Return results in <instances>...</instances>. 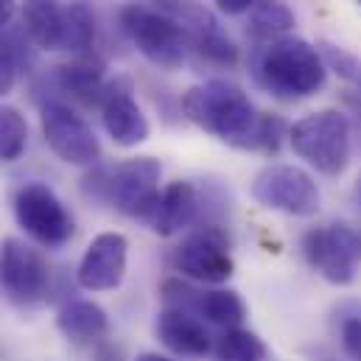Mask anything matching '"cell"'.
I'll return each instance as SVG.
<instances>
[{"instance_id": "1", "label": "cell", "mask_w": 361, "mask_h": 361, "mask_svg": "<svg viewBox=\"0 0 361 361\" xmlns=\"http://www.w3.org/2000/svg\"><path fill=\"white\" fill-rule=\"evenodd\" d=\"M250 71L264 90L283 101L311 98L325 87L328 79V68L319 56V48L291 34L261 42L250 56Z\"/></svg>"}, {"instance_id": "2", "label": "cell", "mask_w": 361, "mask_h": 361, "mask_svg": "<svg viewBox=\"0 0 361 361\" xmlns=\"http://www.w3.org/2000/svg\"><path fill=\"white\" fill-rule=\"evenodd\" d=\"M182 112L190 123L227 146L252 152L261 112L250 95L227 79H210L182 95Z\"/></svg>"}, {"instance_id": "3", "label": "cell", "mask_w": 361, "mask_h": 361, "mask_svg": "<svg viewBox=\"0 0 361 361\" xmlns=\"http://www.w3.org/2000/svg\"><path fill=\"white\" fill-rule=\"evenodd\" d=\"M288 143L311 169L339 177L350 163V121L339 109L311 112L288 129Z\"/></svg>"}, {"instance_id": "4", "label": "cell", "mask_w": 361, "mask_h": 361, "mask_svg": "<svg viewBox=\"0 0 361 361\" xmlns=\"http://www.w3.org/2000/svg\"><path fill=\"white\" fill-rule=\"evenodd\" d=\"M92 180L98 199H106L123 216L149 221L163 193L160 190L163 163L154 157H132L118 163L115 169L95 171Z\"/></svg>"}, {"instance_id": "5", "label": "cell", "mask_w": 361, "mask_h": 361, "mask_svg": "<svg viewBox=\"0 0 361 361\" xmlns=\"http://www.w3.org/2000/svg\"><path fill=\"white\" fill-rule=\"evenodd\" d=\"M118 20H121V28L129 37V42L152 65H157L163 71H177L188 59L190 42H188L185 31L169 14L154 8L149 0L146 3H126L121 8Z\"/></svg>"}, {"instance_id": "6", "label": "cell", "mask_w": 361, "mask_h": 361, "mask_svg": "<svg viewBox=\"0 0 361 361\" xmlns=\"http://www.w3.org/2000/svg\"><path fill=\"white\" fill-rule=\"evenodd\" d=\"M14 219L31 241L48 250L65 247L76 233L73 216L45 182H25L14 193Z\"/></svg>"}, {"instance_id": "7", "label": "cell", "mask_w": 361, "mask_h": 361, "mask_svg": "<svg viewBox=\"0 0 361 361\" xmlns=\"http://www.w3.org/2000/svg\"><path fill=\"white\" fill-rule=\"evenodd\" d=\"M39 126L48 149L68 166L90 169L101 160V140L92 126L65 101L48 98L39 106Z\"/></svg>"}, {"instance_id": "8", "label": "cell", "mask_w": 361, "mask_h": 361, "mask_svg": "<svg viewBox=\"0 0 361 361\" xmlns=\"http://www.w3.org/2000/svg\"><path fill=\"white\" fill-rule=\"evenodd\" d=\"M252 199L269 210L308 219L319 210V188L308 171L288 163H269L252 180Z\"/></svg>"}, {"instance_id": "9", "label": "cell", "mask_w": 361, "mask_h": 361, "mask_svg": "<svg viewBox=\"0 0 361 361\" xmlns=\"http://www.w3.org/2000/svg\"><path fill=\"white\" fill-rule=\"evenodd\" d=\"M51 291V269L39 250L8 235L0 241V294L14 305H39Z\"/></svg>"}, {"instance_id": "10", "label": "cell", "mask_w": 361, "mask_h": 361, "mask_svg": "<svg viewBox=\"0 0 361 361\" xmlns=\"http://www.w3.org/2000/svg\"><path fill=\"white\" fill-rule=\"evenodd\" d=\"M174 269L185 277L207 286H221L233 277L235 264L230 255V241L219 224H202L190 230L171 255Z\"/></svg>"}, {"instance_id": "11", "label": "cell", "mask_w": 361, "mask_h": 361, "mask_svg": "<svg viewBox=\"0 0 361 361\" xmlns=\"http://www.w3.org/2000/svg\"><path fill=\"white\" fill-rule=\"evenodd\" d=\"M302 252L311 269H317L334 286H350L356 280L361 258V233L348 224H331L308 230L302 238Z\"/></svg>"}, {"instance_id": "12", "label": "cell", "mask_w": 361, "mask_h": 361, "mask_svg": "<svg viewBox=\"0 0 361 361\" xmlns=\"http://www.w3.org/2000/svg\"><path fill=\"white\" fill-rule=\"evenodd\" d=\"M163 302L169 308H182V311H190L196 314L202 322H213V325H221L224 331L227 328H238L247 317V305L244 300L230 291V288H207V291H199L182 280H166L163 288Z\"/></svg>"}, {"instance_id": "13", "label": "cell", "mask_w": 361, "mask_h": 361, "mask_svg": "<svg viewBox=\"0 0 361 361\" xmlns=\"http://www.w3.org/2000/svg\"><path fill=\"white\" fill-rule=\"evenodd\" d=\"M98 109H101V123H104V129H106V135L112 137L115 146L135 149V146L149 140L152 126H149L146 112L140 109V104L132 95L129 79L118 76L115 82H109L104 87Z\"/></svg>"}, {"instance_id": "14", "label": "cell", "mask_w": 361, "mask_h": 361, "mask_svg": "<svg viewBox=\"0 0 361 361\" xmlns=\"http://www.w3.org/2000/svg\"><path fill=\"white\" fill-rule=\"evenodd\" d=\"M126 258L129 241L121 233H101L85 250L76 280L87 291H115L126 277Z\"/></svg>"}, {"instance_id": "15", "label": "cell", "mask_w": 361, "mask_h": 361, "mask_svg": "<svg viewBox=\"0 0 361 361\" xmlns=\"http://www.w3.org/2000/svg\"><path fill=\"white\" fill-rule=\"evenodd\" d=\"M204 213V204H202V193L196 190L193 182H171L163 188L160 193V202L152 213V219L146 221L157 235L169 238V235H177L185 227H193L199 224Z\"/></svg>"}, {"instance_id": "16", "label": "cell", "mask_w": 361, "mask_h": 361, "mask_svg": "<svg viewBox=\"0 0 361 361\" xmlns=\"http://www.w3.org/2000/svg\"><path fill=\"white\" fill-rule=\"evenodd\" d=\"M157 339L177 356H207L213 342H210V331L207 325L182 308H163L157 314Z\"/></svg>"}, {"instance_id": "17", "label": "cell", "mask_w": 361, "mask_h": 361, "mask_svg": "<svg viewBox=\"0 0 361 361\" xmlns=\"http://www.w3.org/2000/svg\"><path fill=\"white\" fill-rule=\"evenodd\" d=\"M54 85L59 87L62 95H71V101L79 104H101L104 95V62L87 54V56H73L68 65H59L54 71Z\"/></svg>"}, {"instance_id": "18", "label": "cell", "mask_w": 361, "mask_h": 361, "mask_svg": "<svg viewBox=\"0 0 361 361\" xmlns=\"http://www.w3.org/2000/svg\"><path fill=\"white\" fill-rule=\"evenodd\" d=\"M23 31L42 51H62L65 3L62 0H23Z\"/></svg>"}, {"instance_id": "19", "label": "cell", "mask_w": 361, "mask_h": 361, "mask_svg": "<svg viewBox=\"0 0 361 361\" xmlns=\"http://www.w3.org/2000/svg\"><path fill=\"white\" fill-rule=\"evenodd\" d=\"M56 328L76 345L98 342L109 334L106 311L92 300H73L56 314Z\"/></svg>"}, {"instance_id": "20", "label": "cell", "mask_w": 361, "mask_h": 361, "mask_svg": "<svg viewBox=\"0 0 361 361\" xmlns=\"http://www.w3.org/2000/svg\"><path fill=\"white\" fill-rule=\"evenodd\" d=\"M98 17L87 0H73L65 6V31H62V51L73 56H87L95 48Z\"/></svg>"}, {"instance_id": "21", "label": "cell", "mask_w": 361, "mask_h": 361, "mask_svg": "<svg viewBox=\"0 0 361 361\" xmlns=\"http://www.w3.org/2000/svg\"><path fill=\"white\" fill-rule=\"evenodd\" d=\"M294 11L283 3V0H261L247 20V34L261 45V42H271L280 37H288L294 28Z\"/></svg>"}, {"instance_id": "22", "label": "cell", "mask_w": 361, "mask_h": 361, "mask_svg": "<svg viewBox=\"0 0 361 361\" xmlns=\"http://www.w3.org/2000/svg\"><path fill=\"white\" fill-rule=\"evenodd\" d=\"M213 359L216 361H264L267 359V345L258 334L247 331V328H227L216 348H213Z\"/></svg>"}, {"instance_id": "23", "label": "cell", "mask_w": 361, "mask_h": 361, "mask_svg": "<svg viewBox=\"0 0 361 361\" xmlns=\"http://www.w3.org/2000/svg\"><path fill=\"white\" fill-rule=\"evenodd\" d=\"M28 146V123L17 106H0V163H14Z\"/></svg>"}, {"instance_id": "24", "label": "cell", "mask_w": 361, "mask_h": 361, "mask_svg": "<svg viewBox=\"0 0 361 361\" xmlns=\"http://www.w3.org/2000/svg\"><path fill=\"white\" fill-rule=\"evenodd\" d=\"M319 56H322L325 68H334V71L342 73L345 79H361V65L350 54H345L342 48L328 45V42H319Z\"/></svg>"}, {"instance_id": "25", "label": "cell", "mask_w": 361, "mask_h": 361, "mask_svg": "<svg viewBox=\"0 0 361 361\" xmlns=\"http://www.w3.org/2000/svg\"><path fill=\"white\" fill-rule=\"evenodd\" d=\"M20 73H23V71H20V65H17V59H14L11 48H8V42L0 37V98H6L8 92L14 90Z\"/></svg>"}, {"instance_id": "26", "label": "cell", "mask_w": 361, "mask_h": 361, "mask_svg": "<svg viewBox=\"0 0 361 361\" xmlns=\"http://www.w3.org/2000/svg\"><path fill=\"white\" fill-rule=\"evenodd\" d=\"M342 348L350 361H361V317H350L342 322Z\"/></svg>"}, {"instance_id": "27", "label": "cell", "mask_w": 361, "mask_h": 361, "mask_svg": "<svg viewBox=\"0 0 361 361\" xmlns=\"http://www.w3.org/2000/svg\"><path fill=\"white\" fill-rule=\"evenodd\" d=\"M216 8L221 14H230V17H238V14H250L261 0H213Z\"/></svg>"}, {"instance_id": "28", "label": "cell", "mask_w": 361, "mask_h": 361, "mask_svg": "<svg viewBox=\"0 0 361 361\" xmlns=\"http://www.w3.org/2000/svg\"><path fill=\"white\" fill-rule=\"evenodd\" d=\"M17 14V0H0V28H6Z\"/></svg>"}, {"instance_id": "29", "label": "cell", "mask_w": 361, "mask_h": 361, "mask_svg": "<svg viewBox=\"0 0 361 361\" xmlns=\"http://www.w3.org/2000/svg\"><path fill=\"white\" fill-rule=\"evenodd\" d=\"M137 361H171V359H166L160 353H143V356H137Z\"/></svg>"}, {"instance_id": "30", "label": "cell", "mask_w": 361, "mask_h": 361, "mask_svg": "<svg viewBox=\"0 0 361 361\" xmlns=\"http://www.w3.org/2000/svg\"><path fill=\"white\" fill-rule=\"evenodd\" d=\"M348 104L356 109V115L361 118V98H359V95H348Z\"/></svg>"}, {"instance_id": "31", "label": "cell", "mask_w": 361, "mask_h": 361, "mask_svg": "<svg viewBox=\"0 0 361 361\" xmlns=\"http://www.w3.org/2000/svg\"><path fill=\"white\" fill-rule=\"evenodd\" d=\"M356 199H359V207H361V180H359V185H356Z\"/></svg>"}, {"instance_id": "32", "label": "cell", "mask_w": 361, "mask_h": 361, "mask_svg": "<svg viewBox=\"0 0 361 361\" xmlns=\"http://www.w3.org/2000/svg\"><path fill=\"white\" fill-rule=\"evenodd\" d=\"M359 3H361V0H359Z\"/></svg>"}]
</instances>
